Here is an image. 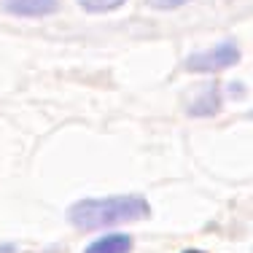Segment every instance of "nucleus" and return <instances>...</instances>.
<instances>
[{"label": "nucleus", "instance_id": "f03ea898", "mask_svg": "<svg viewBox=\"0 0 253 253\" xmlns=\"http://www.w3.org/2000/svg\"><path fill=\"white\" fill-rule=\"evenodd\" d=\"M237 59H240V49L226 41V43H218L213 49L191 54L183 62V70H189V73H218V70L237 65Z\"/></svg>", "mask_w": 253, "mask_h": 253}, {"label": "nucleus", "instance_id": "1a4fd4ad", "mask_svg": "<svg viewBox=\"0 0 253 253\" xmlns=\"http://www.w3.org/2000/svg\"><path fill=\"white\" fill-rule=\"evenodd\" d=\"M186 253H202V251H186Z\"/></svg>", "mask_w": 253, "mask_h": 253}, {"label": "nucleus", "instance_id": "20e7f679", "mask_svg": "<svg viewBox=\"0 0 253 253\" xmlns=\"http://www.w3.org/2000/svg\"><path fill=\"white\" fill-rule=\"evenodd\" d=\"M221 108V97H218V86H202L200 97L189 105V113L191 116H213L215 111Z\"/></svg>", "mask_w": 253, "mask_h": 253}, {"label": "nucleus", "instance_id": "7ed1b4c3", "mask_svg": "<svg viewBox=\"0 0 253 253\" xmlns=\"http://www.w3.org/2000/svg\"><path fill=\"white\" fill-rule=\"evenodd\" d=\"M0 8L14 16H49L59 8V0H0Z\"/></svg>", "mask_w": 253, "mask_h": 253}, {"label": "nucleus", "instance_id": "0eeeda50", "mask_svg": "<svg viewBox=\"0 0 253 253\" xmlns=\"http://www.w3.org/2000/svg\"><path fill=\"white\" fill-rule=\"evenodd\" d=\"M146 3L156 11H170V8H180V5L189 3V0H146Z\"/></svg>", "mask_w": 253, "mask_h": 253}, {"label": "nucleus", "instance_id": "423d86ee", "mask_svg": "<svg viewBox=\"0 0 253 253\" xmlns=\"http://www.w3.org/2000/svg\"><path fill=\"white\" fill-rule=\"evenodd\" d=\"M122 3H124V0H78V5H81L84 11H89V14H105V11H116Z\"/></svg>", "mask_w": 253, "mask_h": 253}, {"label": "nucleus", "instance_id": "f257e3e1", "mask_svg": "<svg viewBox=\"0 0 253 253\" xmlns=\"http://www.w3.org/2000/svg\"><path fill=\"white\" fill-rule=\"evenodd\" d=\"M151 215V205L137 194H119L105 200H81L68 208V221L76 229H105L126 224V221H140Z\"/></svg>", "mask_w": 253, "mask_h": 253}, {"label": "nucleus", "instance_id": "6e6552de", "mask_svg": "<svg viewBox=\"0 0 253 253\" xmlns=\"http://www.w3.org/2000/svg\"><path fill=\"white\" fill-rule=\"evenodd\" d=\"M0 253H14V245H3V248H0Z\"/></svg>", "mask_w": 253, "mask_h": 253}, {"label": "nucleus", "instance_id": "39448f33", "mask_svg": "<svg viewBox=\"0 0 253 253\" xmlns=\"http://www.w3.org/2000/svg\"><path fill=\"white\" fill-rule=\"evenodd\" d=\"M132 240L126 234H108L102 240H94L84 253H129Z\"/></svg>", "mask_w": 253, "mask_h": 253}]
</instances>
